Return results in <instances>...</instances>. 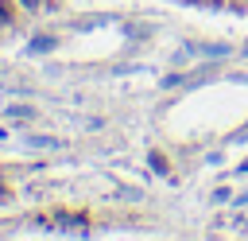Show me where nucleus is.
Masks as SVG:
<instances>
[{
	"instance_id": "2",
	"label": "nucleus",
	"mask_w": 248,
	"mask_h": 241,
	"mask_svg": "<svg viewBox=\"0 0 248 241\" xmlns=\"http://www.w3.org/2000/svg\"><path fill=\"white\" fill-rule=\"evenodd\" d=\"M12 117H19V120H31V117H35V109H31V105H12Z\"/></svg>"
},
{
	"instance_id": "3",
	"label": "nucleus",
	"mask_w": 248,
	"mask_h": 241,
	"mask_svg": "<svg viewBox=\"0 0 248 241\" xmlns=\"http://www.w3.org/2000/svg\"><path fill=\"white\" fill-rule=\"evenodd\" d=\"M16 16V8H12V0H0V23H8Z\"/></svg>"
},
{
	"instance_id": "1",
	"label": "nucleus",
	"mask_w": 248,
	"mask_h": 241,
	"mask_svg": "<svg viewBox=\"0 0 248 241\" xmlns=\"http://www.w3.org/2000/svg\"><path fill=\"white\" fill-rule=\"evenodd\" d=\"M31 144L35 148H62V140H54V136H31Z\"/></svg>"
},
{
	"instance_id": "4",
	"label": "nucleus",
	"mask_w": 248,
	"mask_h": 241,
	"mask_svg": "<svg viewBox=\"0 0 248 241\" xmlns=\"http://www.w3.org/2000/svg\"><path fill=\"white\" fill-rule=\"evenodd\" d=\"M151 167H155V171H163V175H167V163H163V155H159V152H151Z\"/></svg>"
}]
</instances>
